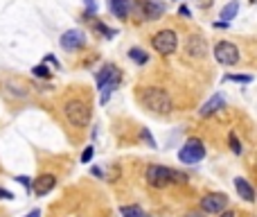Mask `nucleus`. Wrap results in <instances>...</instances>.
I'll list each match as a JSON object with an SVG mask.
<instances>
[{
	"label": "nucleus",
	"mask_w": 257,
	"mask_h": 217,
	"mask_svg": "<svg viewBox=\"0 0 257 217\" xmlns=\"http://www.w3.org/2000/svg\"><path fill=\"white\" fill-rule=\"evenodd\" d=\"M120 79H122V75H117V77H113V79L108 81L106 86H104V88H102V97H99V102H102V104H106V102H108V97H111V95H113V90L117 88V84H120Z\"/></svg>",
	"instance_id": "nucleus-16"
},
{
	"label": "nucleus",
	"mask_w": 257,
	"mask_h": 217,
	"mask_svg": "<svg viewBox=\"0 0 257 217\" xmlns=\"http://www.w3.org/2000/svg\"><path fill=\"white\" fill-rule=\"evenodd\" d=\"M63 116H66V120L70 122L72 127L84 129V127H88L93 111H90V104L86 102V99L75 97V99H68L66 102V106H63Z\"/></svg>",
	"instance_id": "nucleus-3"
},
{
	"label": "nucleus",
	"mask_w": 257,
	"mask_h": 217,
	"mask_svg": "<svg viewBox=\"0 0 257 217\" xmlns=\"http://www.w3.org/2000/svg\"><path fill=\"white\" fill-rule=\"evenodd\" d=\"M120 215L122 217H149L147 212H144L140 206H135V203H133V206H122L120 208Z\"/></svg>",
	"instance_id": "nucleus-19"
},
{
	"label": "nucleus",
	"mask_w": 257,
	"mask_h": 217,
	"mask_svg": "<svg viewBox=\"0 0 257 217\" xmlns=\"http://www.w3.org/2000/svg\"><path fill=\"white\" fill-rule=\"evenodd\" d=\"M178 14H180V16H185V18H189V16H192V12H189V7H185V5L178 9Z\"/></svg>",
	"instance_id": "nucleus-28"
},
{
	"label": "nucleus",
	"mask_w": 257,
	"mask_h": 217,
	"mask_svg": "<svg viewBox=\"0 0 257 217\" xmlns=\"http://www.w3.org/2000/svg\"><path fill=\"white\" fill-rule=\"evenodd\" d=\"M117 75H120V70L115 68V63H104V66L99 68V72L95 75V81H97V88L102 90L104 86H106L108 81H111L113 77H117Z\"/></svg>",
	"instance_id": "nucleus-12"
},
{
	"label": "nucleus",
	"mask_w": 257,
	"mask_h": 217,
	"mask_svg": "<svg viewBox=\"0 0 257 217\" xmlns=\"http://www.w3.org/2000/svg\"><path fill=\"white\" fill-rule=\"evenodd\" d=\"M214 59L221 66H234L239 63V48L230 41H219L214 45Z\"/></svg>",
	"instance_id": "nucleus-6"
},
{
	"label": "nucleus",
	"mask_w": 257,
	"mask_h": 217,
	"mask_svg": "<svg viewBox=\"0 0 257 217\" xmlns=\"http://www.w3.org/2000/svg\"><path fill=\"white\" fill-rule=\"evenodd\" d=\"M25 217H41V210H39V208H34V210H32V212H27Z\"/></svg>",
	"instance_id": "nucleus-32"
},
{
	"label": "nucleus",
	"mask_w": 257,
	"mask_h": 217,
	"mask_svg": "<svg viewBox=\"0 0 257 217\" xmlns=\"http://www.w3.org/2000/svg\"><path fill=\"white\" fill-rule=\"evenodd\" d=\"M219 217H234V212H232V210H221Z\"/></svg>",
	"instance_id": "nucleus-33"
},
{
	"label": "nucleus",
	"mask_w": 257,
	"mask_h": 217,
	"mask_svg": "<svg viewBox=\"0 0 257 217\" xmlns=\"http://www.w3.org/2000/svg\"><path fill=\"white\" fill-rule=\"evenodd\" d=\"M108 9L115 18H129L131 14V0H108Z\"/></svg>",
	"instance_id": "nucleus-15"
},
{
	"label": "nucleus",
	"mask_w": 257,
	"mask_h": 217,
	"mask_svg": "<svg viewBox=\"0 0 257 217\" xmlns=\"http://www.w3.org/2000/svg\"><path fill=\"white\" fill-rule=\"evenodd\" d=\"M228 206V197L221 192H210L201 199V212L205 215H219L221 210H225Z\"/></svg>",
	"instance_id": "nucleus-7"
},
{
	"label": "nucleus",
	"mask_w": 257,
	"mask_h": 217,
	"mask_svg": "<svg viewBox=\"0 0 257 217\" xmlns=\"http://www.w3.org/2000/svg\"><path fill=\"white\" fill-rule=\"evenodd\" d=\"M144 181H147L151 188H167L169 183H183L185 181V174L180 172L171 170V167H165V165H149L147 172H144Z\"/></svg>",
	"instance_id": "nucleus-2"
},
{
	"label": "nucleus",
	"mask_w": 257,
	"mask_h": 217,
	"mask_svg": "<svg viewBox=\"0 0 257 217\" xmlns=\"http://www.w3.org/2000/svg\"><path fill=\"white\" fill-rule=\"evenodd\" d=\"M237 12H239V3H237V0H230V3L225 5L223 9H221V18L230 23L234 16H237Z\"/></svg>",
	"instance_id": "nucleus-18"
},
{
	"label": "nucleus",
	"mask_w": 257,
	"mask_h": 217,
	"mask_svg": "<svg viewBox=\"0 0 257 217\" xmlns=\"http://www.w3.org/2000/svg\"><path fill=\"white\" fill-rule=\"evenodd\" d=\"M90 172H93V176H99V179H102V176H104V170H102V167H93V170H90Z\"/></svg>",
	"instance_id": "nucleus-31"
},
{
	"label": "nucleus",
	"mask_w": 257,
	"mask_h": 217,
	"mask_svg": "<svg viewBox=\"0 0 257 217\" xmlns=\"http://www.w3.org/2000/svg\"><path fill=\"white\" fill-rule=\"evenodd\" d=\"M142 14L147 21H158L165 14V5L158 0H142Z\"/></svg>",
	"instance_id": "nucleus-13"
},
{
	"label": "nucleus",
	"mask_w": 257,
	"mask_h": 217,
	"mask_svg": "<svg viewBox=\"0 0 257 217\" xmlns=\"http://www.w3.org/2000/svg\"><path fill=\"white\" fill-rule=\"evenodd\" d=\"M129 59H131L133 63H138V66H144V63L149 61V54L144 52L142 48H131V50H129Z\"/></svg>",
	"instance_id": "nucleus-17"
},
{
	"label": "nucleus",
	"mask_w": 257,
	"mask_h": 217,
	"mask_svg": "<svg viewBox=\"0 0 257 217\" xmlns=\"http://www.w3.org/2000/svg\"><path fill=\"white\" fill-rule=\"evenodd\" d=\"M32 75L39 77V79H50V77H52V72H50V68L45 66V63H41V66L32 68Z\"/></svg>",
	"instance_id": "nucleus-20"
},
{
	"label": "nucleus",
	"mask_w": 257,
	"mask_h": 217,
	"mask_svg": "<svg viewBox=\"0 0 257 217\" xmlns=\"http://www.w3.org/2000/svg\"><path fill=\"white\" fill-rule=\"evenodd\" d=\"M151 45H153V50H156L158 54L169 57V54H174L176 48H178V34H176L174 30H160V32L153 34Z\"/></svg>",
	"instance_id": "nucleus-4"
},
{
	"label": "nucleus",
	"mask_w": 257,
	"mask_h": 217,
	"mask_svg": "<svg viewBox=\"0 0 257 217\" xmlns=\"http://www.w3.org/2000/svg\"><path fill=\"white\" fill-rule=\"evenodd\" d=\"M228 143H230V149H232V154H241L243 152V147H241V143H239V138H237V134L234 131H230L228 134Z\"/></svg>",
	"instance_id": "nucleus-21"
},
{
	"label": "nucleus",
	"mask_w": 257,
	"mask_h": 217,
	"mask_svg": "<svg viewBox=\"0 0 257 217\" xmlns=\"http://www.w3.org/2000/svg\"><path fill=\"white\" fill-rule=\"evenodd\" d=\"M59 43H61V48L68 50V52H70V50H79V48H84V43H86V34L81 30H68V32H63Z\"/></svg>",
	"instance_id": "nucleus-8"
},
{
	"label": "nucleus",
	"mask_w": 257,
	"mask_h": 217,
	"mask_svg": "<svg viewBox=\"0 0 257 217\" xmlns=\"http://www.w3.org/2000/svg\"><path fill=\"white\" fill-rule=\"evenodd\" d=\"M16 181L27 190V192H32V179H30V176H23L21 174V176H16Z\"/></svg>",
	"instance_id": "nucleus-26"
},
{
	"label": "nucleus",
	"mask_w": 257,
	"mask_h": 217,
	"mask_svg": "<svg viewBox=\"0 0 257 217\" xmlns=\"http://www.w3.org/2000/svg\"><path fill=\"white\" fill-rule=\"evenodd\" d=\"M221 108H225V97H223L221 93H214L205 104H203L201 111H198V113H201V116L205 118V116H214V113H216V111H221Z\"/></svg>",
	"instance_id": "nucleus-11"
},
{
	"label": "nucleus",
	"mask_w": 257,
	"mask_h": 217,
	"mask_svg": "<svg viewBox=\"0 0 257 217\" xmlns=\"http://www.w3.org/2000/svg\"><path fill=\"white\" fill-rule=\"evenodd\" d=\"M97 32H102V34H106V39H113L115 36V30H111V27H106L104 23H97Z\"/></svg>",
	"instance_id": "nucleus-25"
},
{
	"label": "nucleus",
	"mask_w": 257,
	"mask_h": 217,
	"mask_svg": "<svg viewBox=\"0 0 257 217\" xmlns=\"http://www.w3.org/2000/svg\"><path fill=\"white\" fill-rule=\"evenodd\" d=\"M138 97H140V104H142L147 111L158 113V116H167V113H171V108H174V102H171V97L167 95V90L158 88V86H144V88H140Z\"/></svg>",
	"instance_id": "nucleus-1"
},
{
	"label": "nucleus",
	"mask_w": 257,
	"mask_h": 217,
	"mask_svg": "<svg viewBox=\"0 0 257 217\" xmlns=\"http://www.w3.org/2000/svg\"><path fill=\"white\" fill-rule=\"evenodd\" d=\"M140 138H142L144 143H147V147H156V138L151 136V131H149L147 127H144V129L140 131Z\"/></svg>",
	"instance_id": "nucleus-22"
},
{
	"label": "nucleus",
	"mask_w": 257,
	"mask_h": 217,
	"mask_svg": "<svg viewBox=\"0 0 257 217\" xmlns=\"http://www.w3.org/2000/svg\"><path fill=\"white\" fill-rule=\"evenodd\" d=\"M54 185H57V176L54 174H41L36 181H32V192L36 197H45L48 192H52Z\"/></svg>",
	"instance_id": "nucleus-10"
},
{
	"label": "nucleus",
	"mask_w": 257,
	"mask_h": 217,
	"mask_svg": "<svg viewBox=\"0 0 257 217\" xmlns=\"http://www.w3.org/2000/svg\"><path fill=\"white\" fill-rule=\"evenodd\" d=\"M0 199H14V194H12V192H9V190L0 188Z\"/></svg>",
	"instance_id": "nucleus-29"
},
{
	"label": "nucleus",
	"mask_w": 257,
	"mask_h": 217,
	"mask_svg": "<svg viewBox=\"0 0 257 217\" xmlns=\"http://www.w3.org/2000/svg\"><path fill=\"white\" fill-rule=\"evenodd\" d=\"M187 217H201V212H189Z\"/></svg>",
	"instance_id": "nucleus-34"
},
{
	"label": "nucleus",
	"mask_w": 257,
	"mask_h": 217,
	"mask_svg": "<svg viewBox=\"0 0 257 217\" xmlns=\"http://www.w3.org/2000/svg\"><path fill=\"white\" fill-rule=\"evenodd\" d=\"M223 81H241V84H248V81H252L250 75H225Z\"/></svg>",
	"instance_id": "nucleus-23"
},
{
	"label": "nucleus",
	"mask_w": 257,
	"mask_h": 217,
	"mask_svg": "<svg viewBox=\"0 0 257 217\" xmlns=\"http://www.w3.org/2000/svg\"><path fill=\"white\" fill-rule=\"evenodd\" d=\"M185 52L194 59H203L207 54V41L198 34L187 36V43H185Z\"/></svg>",
	"instance_id": "nucleus-9"
},
{
	"label": "nucleus",
	"mask_w": 257,
	"mask_h": 217,
	"mask_svg": "<svg viewBox=\"0 0 257 217\" xmlns=\"http://www.w3.org/2000/svg\"><path fill=\"white\" fill-rule=\"evenodd\" d=\"M84 3H86V9H88V16H90V14H95V9H97L95 0H84Z\"/></svg>",
	"instance_id": "nucleus-27"
},
{
	"label": "nucleus",
	"mask_w": 257,
	"mask_h": 217,
	"mask_svg": "<svg viewBox=\"0 0 257 217\" xmlns=\"http://www.w3.org/2000/svg\"><path fill=\"white\" fill-rule=\"evenodd\" d=\"M93 154H95L93 145H88V147L81 152V163H90V161H93Z\"/></svg>",
	"instance_id": "nucleus-24"
},
{
	"label": "nucleus",
	"mask_w": 257,
	"mask_h": 217,
	"mask_svg": "<svg viewBox=\"0 0 257 217\" xmlns=\"http://www.w3.org/2000/svg\"><path fill=\"white\" fill-rule=\"evenodd\" d=\"M234 190H237V194L239 197L243 199V201H257V194H255V190H252V185L248 183L246 179H243V176H237V179H234Z\"/></svg>",
	"instance_id": "nucleus-14"
},
{
	"label": "nucleus",
	"mask_w": 257,
	"mask_h": 217,
	"mask_svg": "<svg viewBox=\"0 0 257 217\" xmlns=\"http://www.w3.org/2000/svg\"><path fill=\"white\" fill-rule=\"evenodd\" d=\"M205 158V145L198 138H189L185 143V147L178 152V161L185 163V165H194V163L203 161Z\"/></svg>",
	"instance_id": "nucleus-5"
},
{
	"label": "nucleus",
	"mask_w": 257,
	"mask_h": 217,
	"mask_svg": "<svg viewBox=\"0 0 257 217\" xmlns=\"http://www.w3.org/2000/svg\"><path fill=\"white\" fill-rule=\"evenodd\" d=\"M45 61H48V63H52L54 68H59V61H57V59L52 57V54H48V57H45Z\"/></svg>",
	"instance_id": "nucleus-30"
}]
</instances>
